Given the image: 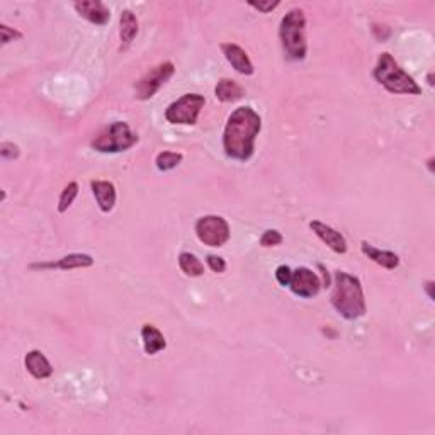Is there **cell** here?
<instances>
[{"instance_id": "1", "label": "cell", "mask_w": 435, "mask_h": 435, "mask_svg": "<svg viewBox=\"0 0 435 435\" xmlns=\"http://www.w3.org/2000/svg\"><path fill=\"white\" fill-rule=\"evenodd\" d=\"M262 129V117L249 106L235 109L228 117L223 133V150L227 156L249 162L255 151V140Z\"/></svg>"}, {"instance_id": "2", "label": "cell", "mask_w": 435, "mask_h": 435, "mask_svg": "<svg viewBox=\"0 0 435 435\" xmlns=\"http://www.w3.org/2000/svg\"><path fill=\"white\" fill-rule=\"evenodd\" d=\"M331 306L345 320H357L366 315V296L356 276L337 270L330 295Z\"/></svg>"}, {"instance_id": "3", "label": "cell", "mask_w": 435, "mask_h": 435, "mask_svg": "<svg viewBox=\"0 0 435 435\" xmlns=\"http://www.w3.org/2000/svg\"><path fill=\"white\" fill-rule=\"evenodd\" d=\"M279 40L289 62H303L306 58V17L303 9H291L281 19Z\"/></svg>"}, {"instance_id": "4", "label": "cell", "mask_w": 435, "mask_h": 435, "mask_svg": "<svg viewBox=\"0 0 435 435\" xmlns=\"http://www.w3.org/2000/svg\"><path fill=\"white\" fill-rule=\"evenodd\" d=\"M372 77L379 85H383L388 92L403 95H420L422 87L415 82L411 75L400 67L398 62L389 53H381L376 67L372 70Z\"/></svg>"}, {"instance_id": "5", "label": "cell", "mask_w": 435, "mask_h": 435, "mask_svg": "<svg viewBox=\"0 0 435 435\" xmlns=\"http://www.w3.org/2000/svg\"><path fill=\"white\" fill-rule=\"evenodd\" d=\"M140 141V136L131 131L124 121H114L101 129L92 140V148L99 154H121L129 150Z\"/></svg>"}, {"instance_id": "6", "label": "cell", "mask_w": 435, "mask_h": 435, "mask_svg": "<svg viewBox=\"0 0 435 435\" xmlns=\"http://www.w3.org/2000/svg\"><path fill=\"white\" fill-rule=\"evenodd\" d=\"M206 99L199 94H184L181 99L174 101L165 109V120L170 124L194 126L197 123L201 109L204 108Z\"/></svg>"}, {"instance_id": "7", "label": "cell", "mask_w": 435, "mask_h": 435, "mask_svg": "<svg viewBox=\"0 0 435 435\" xmlns=\"http://www.w3.org/2000/svg\"><path fill=\"white\" fill-rule=\"evenodd\" d=\"M194 231H196V236L201 243L215 247V249H220L230 240V224L223 216L218 215L201 216L196 221Z\"/></svg>"}, {"instance_id": "8", "label": "cell", "mask_w": 435, "mask_h": 435, "mask_svg": "<svg viewBox=\"0 0 435 435\" xmlns=\"http://www.w3.org/2000/svg\"><path fill=\"white\" fill-rule=\"evenodd\" d=\"M175 65L172 62H162L155 65L135 83V97L138 101H148L174 77Z\"/></svg>"}, {"instance_id": "9", "label": "cell", "mask_w": 435, "mask_h": 435, "mask_svg": "<svg viewBox=\"0 0 435 435\" xmlns=\"http://www.w3.org/2000/svg\"><path fill=\"white\" fill-rule=\"evenodd\" d=\"M289 289L293 291V295L310 299V297L318 296L320 289H322V281L316 276V272H313L308 267H297L296 270H293Z\"/></svg>"}, {"instance_id": "10", "label": "cell", "mask_w": 435, "mask_h": 435, "mask_svg": "<svg viewBox=\"0 0 435 435\" xmlns=\"http://www.w3.org/2000/svg\"><path fill=\"white\" fill-rule=\"evenodd\" d=\"M94 265V257L89 254H70L65 255L63 258L56 262H38V264H31L29 269L33 270H74V269H87V267Z\"/></svg>"}, {"instance_id": "11", "label": "cell", "mask_w": 435, "mask_h": 435, "mask_svg": "<svg viewBox=\"0 0 435 435\" xmlns=\"http://www.w3.org/2000/svg\"><path fill=\"white\" fill-rule=\"evenodd\" d=\"M80 17L87 19L95 26H106L110 21V10L101 0H82L74 3Z\"/></svg>"}, {"instance_id": "12", "label": "cell", "mask_w": 435, "mask_h": 435, "mask_svg": "<svg viewBox=\"0 0 435 435\" xmlns=\"http://www.w3.org/2000/svg\"><path fill=\"white\" fill-rule=\"evenodd\" d=\"M310 228L313 230V233L318 236L325 245L330 247L335 254H345L347 252V240L340 231H337L335 228L328 227V224L322 223V221L315 220L310 223Z\"/></svg>"}, {"instance_id": "13", "label": "cell", "mask_w": 435, "mask_h": 435, "mask_svg": "<svg viewBox=\"0 0 435 435\" xmlns=\"http://www.w3.org/2000/svg\"><path fill=\"white\" fill-rule=\"evenodd\" d=\"M221 51H223L227 62L230 63L240 75H254L255 72L254 63L250 62L249 55H247V51L242 47H238V44L235 43H223L221 44Z\"/></svg>"}, {"instance_id": "14", "label": "cell", "mask_w": 435, "mask_h": 435, "mask_svg": "<svg viewBox=\"0 0 435 435\" xmlns=\"http://www.w3.org/2000/svg\"><path fill=\"white\" fill-rule=\"evenodd\" d=\"M90 189L97 201L99 209L102 213H110L116 206V186L109 181H92L90 182Z\"/></svg>"}, {"instance_id": "15", "label": "cell", "mask_w": 435, "mask_h": 435, "mask_svg": "<svg viewBox=\"0 0 435 435\" xmlns=\"http://www.w3.org/2000/svg\"><path fill=\"white\" fill-rule=\"evenodd\" d=\"M362 254L368 258H371L374 264L381 265L386 270H395L400 265V257L391 250H379L368 242L361 243Z\"/></svg>"}, {"instance_id": "16", "label": "cell", "mask_w": 435, "mask_h": 435, "mask_svg": "<svg viewBox=\"0 0 435 435\" xmlns=\"http://www.w3.org/2000/svg\"><path fill=\"white\" fill-rule=\"evenodd\" d=\"M24 366L28 369V372L33 377H36V379H48L53 374L51 364H49L47 356L41 350H31V352L26 354Z\"/></svg>"}, {"instance_id": "17", "label": "cell", "mask_w": 435, "mask_h": 435, "mask_svg": "<svg viewBox=\"0 0 435 435\" xmlns=\"http://www.w3.org/2000/svg\"><path fill=\"white\" fill-rule=\"evenodd\" d=\"M141 340H143L145 354H148V356H155V354H158L160 350L167 347L165 337H163L162 331L155 325H150V323L141 327Z\"/></svg>"}, {"instance_id": "18", "label": "cell", "mask_w": 435, "mask_h": 435, "mask_svg": "<svg viewBox=\"0 0 435 435\" xmlns=\"http://www.w3.org/2000/svg\"><path fill=\"white\" fill-rule=\"evenodd\" d=\"M138 34V19H136L133 10L124 9L120 17V38H121V49H128L135 41Z\"/></svg>"}, {"instance_id": "19", "label": "cell", "mask_w": 435, "mask_h": 435, "mask_svg": "<svg viewBox=\"0 0 435 435\" xmlns=\"http://www.w3.org/2000/svg\"><path fill=\"white\" fill-rule=\"evenodd\" d=\"M216 99L221 102H236L245 95V90L240 83H236L235 80L231 79H221L220 82L216 83L215 89Z\"/></svg>"}, {"instance_id": "20", "label": "cell", "mask_w": 435, "mask_h": 435, "mask_svg": "<svg viewBox=\"0 0 435 435\" xmlns=\"http://www.w3.org/2000/svg\"><path fill=\"white\" fill-rule=\"evenodd\" d=\"M179 267L187 277H201L204 274V264L190 252H182L179 255Z\"/></svg>"}, {"instance_id": "21", "label": "cell", "mask_w": 435, "mask_h": 435, "mask_svg": "<svg viewBox=\"0 0 435 435\" xmlns=\"http://www.w3.org/2000/svg\"><path fill=\"white\" fill-rule=\"evenodd\" d=\"M182 158H184V155L179 154V151H170V150L160 151L155 158V165L160 172H170V170H174L175 167H179V163L182 162Z\"/></svg>"}, {"instance_id": "22", "label": "cell", "mask_w": 435, "mask_h": 435, "mask_svg": "<svg viewBox=\"0 0 435 435\" xmlns=\"http://www.w3.org/2000/svg\"><path fill=\"white\" fill-rule=\"evenodd\" d=\"M79 196V184L77 182H70L68 186H65V189L60 194L58 199V213H67L68 208L74 204L75 197Z\"/></svg>"}, {"instance_id": "23", "label": "cell", "mask_w": 435, "mask_h": 435, "mask_svg": "<svg viewBox=\"0 0 435 435\" xmlns=\"http://www.w3.org/2000/svg\"><path fill=\"white\" fill-rule=\"evenodd\" d=\"M284 242V236L277 230H265L261 236V245L264 249H270V247H277Z\"/></svg>"}, {"instance_id": "24", "label": "cell", "mask_w": 435, "mask_h": 435, "mask_svg": "<svg viewBox=\"0 0 435 435\" xmlns=\"http://www.w3.org/2000/svg\"><path fill=\"white\" fill-rule=\"evenodd\" d=\"M19 155H21V150H19L17 145L10 143V141H3L0 145V156L3 160H16L19 158Z\"/></svg>"}, {"instance_id": "25", "label": "cell", "mask_w": 435, "mask_h": 435, "mask_svg": "<svg viewBox=\"0 0 435 435\" xmlns=\"http://www.w3.org/2000/svg\"><path fill=\"white\" fill-rule=\"evenodd\" d=\"M206 264L216 274H223L227 270V262H224L223 257H218V255H208L206 257Z\"/></svg>"}, {"instance_id": "26", "label": "cell", "mask_w": 435, "mask_h": 435, "mask_svg": "<svg viewBox=\"0 0 435 435\" xmlns=\"http://www.w3.org/2000/svg\"><path fill=\"white\" fill-rule=\"evenodd\" d=\"M22 33L16 31V29L9 28V26L2 24L0 26V40H2V44H9L10 41L14 40H21Z\"/></svg>"}, {"instance_id": "27", "label": "cell", "mask_w": 435, "mask_h": 435, "mask_svg": "<svg viewBox=\"0 0 435 435\" xmlns=\"http://www.w3.org/2000/svg\"><path fill=\"white\" fill-rule=\"evenodd\" d=\"M291 277H293L291 267L279 265L276 269V281L279 282L282 288H286V286H288V288H289V282H291Z\"/></svg>"}, {"instance_id": "28", "label": "cell", "mask_w": 435, "mask_h": 435, "mask_svg": "<svg viewBox=\"0 0 435 435\" xmlns=\"http://www.w3.org/2000/svg\"><path fill=\"white\" fill-rule=\"evenodd\" d=\"M279 0H267V2H254V0H250L249 2V6L250 7H254L255 10H258V13H264V14H269V13H272L274 9H276V7H279Z\"/></svg>"}, {"instance_id": "29", "label": "cell", "mask_w": 435, "mask_h": 435, "mask_svg": "<svg viewBox=\"0 0 435 435\" xmlns=\"http://www.w3.org/2000/svg\"><path fill=\"white\" fill-rule=\"evenodd\" d=\"M318 269L322 270V276H323L322 286H325V288H328V286H330V276H328V270L325 269V265H323V264H318Z\"/></svg>"}, {"instance_id": "30", "label": "cell", "mask_w": 435, "mask_h": 435, "mask_svg": "<svg viewBox=\"0 0 435 435\" xmlns=\"http://www.w3.org/2000/svg\"><path fill=\"white\" fill-rule=\"evenodd\" d=\"M432 289H434V281H429V282H427V284H425V291H427V295H429L430 299H434Z\"/></svg>"}, {"instance_id": "31", "label": "cell", "mask_w": 435, "mask_h": 435, "mask_svg": "<svg viewBox=\"0 0 435 435\" xmlns=\"http://www.w3.org/2000/svg\"><path fill=\"white\" fill-rule=\"evenodd\" d=\"M427 167H429V170L434 174V170H435V169H434V156H430V158L427 160Z\"/></svg>"}, {"instance_id": "32", "label": "cell", "mask_w": 435, "mask_h": 435, "mask_svg": "<svg viewBox=\"0 0 435 435\" xmlns=\"http://www.w3.org/2000/svg\"><path fill=\"white\" fill-rule=\"evenodd\" d=\"M427 80H429V85H434V80H432V74H429V77H427Z\"/></svg>"}]
</instances>
